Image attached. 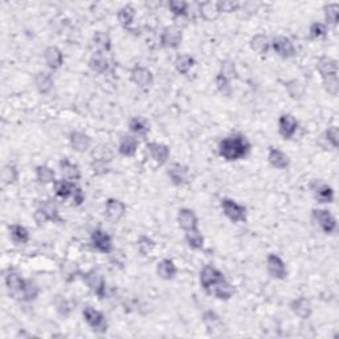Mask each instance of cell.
I'll list each match as a JSON object with an SVG mask.
<instances>
[{"label":"cell","instance_id":"6da1fadb","mask_svg":"<svg viewBox=\"0 0 339 339\" xmlns=\"http://www.w3.org/2000/svg\"><path fill=\"white\" fill-rule=\"evenodd\" d=\"M251 150V145L243 135L227 137L219 143V154L225 161H239L247 157Z\"/></svg>","mask_w":339,"mask_h":339},{"label":"cell","instance_id":"7a4b0ae2","mask_svg":"<svg viewBox=\"0 0 339 339\" xmlns=\"http://www.w3.org/2000/svg\"><path fill=\"white\" fill-rule=\"evenodd\" d=\"M221 208L225 216L231 221L234 222H240V221H245L247 219V208L244 205L239 204L232 199H222L221 200Z\"/></svg>","mask_w":339,"mask_h":339},{"label":"cell","instance_id":"3957f363","mask_svg":"<svg viewBox=\"0 0 339 339\" xmlns=\"http://www.w3.org/2000/svg\"><path fill=\"white\" fill-rule=\"evenodd\" d=\"M6 285H7L8 293L12 298L24 299V293L27 288V280L22 278L15 272H10L6 277Z\"/></svg>","mask_w":339,"mask_h":339},{"label":"cell","instance_id":"277c9868","mask_svg":"<svg viewBox=\"0 0 339 339\" xmlns=\"http://www.w3.org/2000/svg\"><path fill=\"white\" fill-rule=\"evenodd\" d=\"M82 315H84V319L86 321V323L94 331L105 332L107 330V322H106L103 314L101 311H98V310L93 309L90 306L85 307L84 311H82Z\"/></svg>","mask_w":339,"mask_h":339},{"label":"cell","instance_id":"5b68a950","mask_svg":"<svg viewBox=\"0 0 339 339\" xmlns=\"http://www.w3.org/2000/svg\"><path fill=\"white\" fill-rule=\"evenodd\" d=\"M313 219L324 234H332L336 230V220L326 209H313Z\"/></svg>","mask_w":339,"mask_h":339},{"label":"cell","instance_id":"8992f818","mask_svg":"<svg viewBox=\"0 0 339 339\" xmlns=\"http://www.w3.org/2000/svg\"><path fill=\"white\" fill-rule=\"evenodd\" d=\"M91 244L101 253H110L113 251V241L111 237L102 230H94L91 232Z\"/></svg>","mask_w":339,"mask_h":339},{"label":"cell","instance_id":"52a82bcc","mask_svg":"<svg viewBox=\"0 0 339 339\" xmlns=\"http://www.w3.org/2000/svg\"><path fill=\"white\" fill-rule=\"evenodd\" d=\"M266 268L268 272L273 278L277 280H284L288 276V270H286V265L282 261L281 257L277 255H269L266 259Z\"/></svg>","mask_w":339,"mask_h":339},{"label":"cell","instance_id":"ba28073f","mask_svg":"<svg viewBox=\"0 0 339 339\" xmlns=\"http://www.w3.org/2000/svg\"><path fill=\"white\" fill-rule=\"evenodd\" d=\"M222 278H224V274H222L219 269H216L215 266L207 265L203 268V270H201L200 284L208 292L213 285L217 284V282L221 281Z\"/></svg>","mask_w":339,"mask_h":339},{"label":"cell","instance_id":"9c48e42d","mask_svg":"<svg viewBox=\"0 0 339 339\" xmlns=\"http://www.w3.org/2000/svg\"><path fill=\"white\" fill-rule=\"evenodd\" d=\"M298 129V122L292 114H282L278 120V132L284 139H290L294 137Z\"/></svg>","mask_w":339,"mask_h":339},{"label":"cell","instance_id":"30bf717a","mask_svg":"<svg viewBox=\"0 0 339 339\" xmlns=\"http://www.w3.org/2000/svg\"><path fill=\"white\" fill-rule=\"evenodd\" d=\"M272 47H273L274 52L284 59H289V57H293L295 55L294 45H293L292 40L289 37H274L273 41H272Z\"/></svg>","mask_w":339,"mask_h":339},{"label":"cell","instance_id":"8fae6325","mask_svg":"<svg viewBox=\"0 0 339 339\" xmlns=\"http://www.w3.org/2000/svg\"><path fill=\"white\" fill-rule=\"evenodd\" d=\"M84 281L89 286L91 292L97 294L99 298H103L106 294V284L103 281L102 276H99L95 272H89V273L84 274Z\"/></svg>","mask_w":339,"mask_h":339},{"label":"cell","instance_id":"7c38bea8","mask_svg":"<svg viewBox=\"0 0 339 339\" xmlns=\"http://www.w3.org/2000/svg\"><path fill=\"white\" fill-rule=\"evenodd\" d=\"M125 212H126V205H125L121 200H117V199H109V200L106 201L105 215L111 222L120 221V220L125 216Z\"/></svg>","mask_w":339,"mask_h":339},{"label":"cell","instance_id":"4fadbf2b","mask_svg":"<svg viewBox=\"0 0 339 339\" xmlns=\"http://www.w3.org/2000/svg\"><path fill=\"white\" fill-rule=\"evenodd\" d=\"M182 43V30L178 27H167L164 28L161 36V44L164 48H178Z\"/></svg>","mask_w":339,"mask_h":339},{"label":"cell","instance_id":"5bb4252c","mask_svg":"<svg viewBox=\"0 0 339 339\" xmlns=\"http://www.w3.org/2000/svg\"><path fill=\"white\" fill-rule=\"evenodd\" d=\"M147 150H149L151 158H153L154 161L157 162L159 166H162V164H164L168 161V157H170V149H168V146L163 145V143L157 142L147 143Z\"/></svg>","mask_w":339,"mask_h":339},{"label":"cell","instance_id":"9a60e30c","mask_svg":"<svg viewBox=\"0 0 339 339\" xmlns=\"http://www.w3.org/2000/svg\"><path fill=\"white\" fill-rule=\"evenodd\" d=\"M178 222L179 227L187 231L197 230V217L195 215V212L188 208H182L178 213Z\"/></svg>","mask_w":339,"mask_h":339},{"label":"cell","instance_id":"2e32d148","mask_svg":"<svg viewBox=\"0 0 339 339\" xmlns=\"http://www.w3.org/2000/svg\"><path fill=\"white\" fill-rule=\"evenodd\" d=\"M208 293H211V294L215 295L216 298L227 301V299H230L234 297L235 288L225 280V278H222V280L219 281L217 284L213 285V286L208 290Z\"/></svg>","mask_w":339,"mask_h":339},{"label":"cell","instance_id":"e0dca14e","mask_svg":"<svg viewBox=\"0 0 339 339\" xmlns=\"http://www.w3.org/2000/svg\"><path fill=\"white\" fill-rule=\"evenodd\" d=\"M153 73L143 66H137L132 70V81L141 88H146L153 84Z\"/></svg>","mask_w":339,"mask_h":339},{"label":"cell","instance_id":"ac0fdd59","mask_svg":"<svg viewBox=\"0 0 339 339\" xmlns=\"http://www.w3.org/2000/svg\"><path fill=\"white\" fill-rule=\"evenodd\" d=\"M44 59L47 65L53 70L61 68V65L64 64L62 52L57 47H48L44 51Z\"/></svg>","mask_w":339,"mask_h":339},{"label":"cell","instance_id":"d6986e66","mask_svg":"<svg viewBox=\"0 0 339 339\" xmlns=\"http://www.w3.org/2000/svg\"><path fill=\"white\" fill-rule=\"evenodd\" d=\"M70 145H72L74 151L85 153L90 147L91 138L82 132H73L70 134Z\"/></svg>","mask_w":339,"mask_h":339},{"label":"cell","instance_id":"ffe728a7","mask_svg":"<svg viewBox=\"0 0 339 339\" xmlns=\"http://www.w3.org/2000/svg\"><path fill=\"white\" fill-rule=\"evenodd\" d=\"M268 159H269V163L273 167L278 168V170H285L290 164V159H289L288 155L282 153L281 150L274 149V147H270L269 154H268Z\"/></svg>","mask_w":339,"mask_h":339},{"label":"cell","instance_id":"44dd1931","mask_svg":"<svg viewBox=\"0 0 339 339\" xmlns=\"http://www.w3.org/2000/svg\"><path fill=\"white\" fill-rule=\"evenodd\" d=\"M60 171H61L62 178L70 180V182L78 180L81 178V172L78 167L66 158L61 159V162H60Z\"/></svg>","mask_w":339,"mask_h":339},{"label":"cell","instance_id":"7402d4cb","mask_svg":"<svg viewBox=\"0 0 339 339\" xmlns=\"http://www.w3.org/2000/svg\"><path fill=\"white\" fill-rule=\"evenodd\" d=\"M138 149V139L133 135H124L120 142V153L124 157H134Z\"/></svg>","mask_w":339,"mask_h":339},{"label":"cell","instance_id":"603a6c76","mask_svg":"<svg viewBox=\"0 0 339 339\" xmlns=\"http://www.w3.org/2000/svg\"><path fill=\"white\" fill-rule=\"evenodd\" d=\"M317 69L323 78L328 76H335V74H338V64L331 57H322L318 61Z\"/></svg>","mask_w":339,"mask_h":339},{"label":"cell","instance_id":"cb8c5ba5","mask_svg":"<svg viewBox=\"0 0 339 339\" xmlns=\"http://www.w3.org/2000/svg\"><path fill=\"white\" fill-rule=\"evenodd\" d=\"M89 66H90V69L93 72H95V73L102 74L109 70V60L106 59V56L103 53L97 52L89 60Z\"/></svg>","mask_w":339,"mask_h":339},{"label":"cell","instance_id":"d4e9b609","mask_svg":"<svg viewBox=\"0 0 339 339\" xmlns=\"http://www.w3.org/2000/svg\"><path fill=\"white\" fill-rule=\"evenodd\" d=\"M176 272H178V269H176L175 264L172 263L171 260L164 259L158 263L157 273L163 280H172V278L175 277Z\"/></svg>","mask_w":339,"mask_h":339},{"label":"cell","instance_id":"484cf974","mask_svg":"<svg viewBox=\"0 0 339 339\" xmlns=\"http://www.w3.org/2000/svg\"><path fill=\"white\" fill-rule=\"evenodd\" d=\"M168 176L171 179V182L176 186H182L187 182L188 179V170L184 166H180V164H174L170 170H168Z\"/></svg>","mask_w":339,"mask_h":339},{"label":"cell","instance_id":"4316f807","mask_svg":"<svg viewBox=\"0 0 339 339\" xmlns=\"http://www.w3.org/2000/svg\"><path fill=\"white\" fill-rule=\"evenodd\" d=\"M292 310L299 318L306 319V318L310 317V314H311V303H310V301L307 298L301 297V298L293 301Z\"/></svg>","mask_w":339,"mask_h":339},{"label":"cell","instance_id":"83f0119b","mask_svg":"<svg viewBox=\"0 0 339 339\" xmlns=\"http://www.w3.org/2000/svg\"><path fill=\"white\" fill-rule=\"evenodd\" d=\"M10 234H11L12 240L19 244H27L30 241V232L26 227L20 225V224H12L10 227Z\"/></svg>","mask_w":339,"mask_h":339},{"label":"cell","instance_id":"f1b7e54d","mask_svg":"<svg viewBox=\"0 0 339 339\" xmlns=\"http://www.w3.org/2000/svg\"><path fill=\"white\" fill-rule=\"evenodd\" d=\"M74 186L73 182H70V180H66V179H62V180H59V182H55V191L56 195L61 199H68V197L72 196V193H73Z\"/></svg>","mask_w":339,"mask_h":339},{"label":"cell","instance_id":"f546056e","mask_svg":"<svg viewBox=\"0 0 339 339\" xmlns=\"http://www.w3.org/2000/svg\"><path fill=\"white\" fill-rule=\"evenodd\" d=\"M35 84H36L37 90L43 94H47L53 88V78L48 73H37L35 77Z\"/></svg>","mask_w":339,"mask_h":339},{"label":"cell","instance_id":"4dcf8cb0","mask_svg":"<svg viewBox=\"0 0 339 339\" xmlns=\"http://www.w3.org/2000/svg\"><path fill=\"white\" fill-rule=\"evenodd\" d=\"M199 12H200V16L204 20H215L217 16H219V8H217V4L212 3V2H205V3H201L199 6Z\"/></svg>","mask_w":339,"mask_h":339},{"label":"cell","instance_id":"1f68e13d","mask_svg":"<svg viewBox=\"0 0 339 339\" xmlns=\"http://www.w3.org/2000/svg\"><path fill=\"white\" fill-rule=\"evenodd\" d=\"M314 195L319 203H332L334 200V191L327 184H319L314 188Z\"/></svg>","mask_w":339,"mask_h":339},{"label":"cell","instance_id":"d6a6232c","mask_svg":"<svg viewBox=\"0 0 339 339\" xmlns=\"http://www.w3.org/2000/svg\"><path fill=\"white\" fill-rule=\"evenodd\" d=\"M269 39L265 36V35H256L253 39L251 40V48L255 52L260 53V55H263V53H266L268 49H269Z\"/></svg>","mask_w":339,"mask_h":339},{"label":"cell","instance_id":"836d02e7","mask_svg":"<svg viewBox=\"0 0 339 339\" xmlns=\"http://www.w3.org/2000/svg\"><path fill=\"white\" fill-rule=\"evenodd\" d=\"M186 241L187 244H188V247L192 249H201L203 248V244H204V239H203V236H201L200 231L199 230L187 231Z\"/></svg>","mask_w":339,"mask_h":339},{"label":"cell","instance_id":"e575fe53","mask_svg":"<svg viewBox=\"0 0 339 339\" xmlns=\"http://www.w3.org/2000/svg\"><path fill=\"white\" fill-rule=\"evenodd\" d=\"M129 128H130V130L135 135H138V137H146L147 133H149V125L146 124V121L139 117L133 118L130 121V124H129Z\"/></svg>","mask_w":339,"mask_h":339},{"label":"cell","instance_id":"d590c367","mask_svg":"<svg viewBox=\"0 0 339 339\" xmlns=\"http://www.w3.org/2000/svg\"><path fill=\"white\" fill-rule=\"evenodd\" d=\"M55 171L49 168L48 166H39L36 168V178L37 180L43 184H49V183H55Z\"/></svg>","mask_w":339,"mask_h":339},{"label":"cell","instance_id":"8d00e7d4","mask_svg":"<svg viewBox=\"0 0 339 339\" xmlns=\"http://www.w3.org/2000/svg\"><path fill=\"white\" fill-rule=\"evenodd\" d=\"M195 64V60L190 55H180L175 61V68L180 74H187Z\"/></svg>","mask_w":339,"mask_h":339},{"label":"cell","instance_id":"74e56055","mask_svg":"<svg viewBox=\"0 0 339 339\" xmlns=\"http://www.w3.org/2000/svg\"><path fill=\"white\" fill-rule=\"evenodd\" d=\"M19 178L18 170H16L15 166L12 164H7L4 166L3 171H2V182H3L4 186H10V184H14L16 183Z\"/></svg>","mask_w":339,"mask_h":339},{"label":"cell","instance_id":"f35d334b","mask_svg":"<svg viewBox=\"0 0 339 339\" xmlns=\"http://www.w3.org/2000/svg\"><path fill=\"white\" fill-rule=\"evenodd\" d=\"M168 8L172 12L174 18H183L187 16V11H188V3L183 2V0H171L168 3Z\"/></svg>","mask_w":339,"mask_h":339},{"label":"cell","instance_id":"ab89813d","mask_svg":"<svg viewBox=\"0 0 339 339\" xmlns=\"http://www.w3.org/2000/svg\"><path fill=\"white\" fill-rule=\"evenodd\" d=\"M94 45L98 48V52H101V53L109 52L110 47H111V40H110L109 35H106V33H103V32L95 33Z\"/></svg>","mask_w":339,"mask_h":339},{"label":"cell","instance_id":"60d3db41","mask_svg":"<svg viewBox=\"0 0 339 339\" xmlns=\"http://www.w3.org/2000/svg\"><path fill=\"white\" fill-rule=\"evenodd\" d=\"M135 18V10L130 6H125L118 12V20L124 27H129Z\"/></svg>","mask_w":339,"mask_h":339},{"label":"cell","instance_id":"b9f144b4","mask_svg":"<svg viewBox=\"0 0 339 339\" xmlns=\"http://www.w3.org/2000/svg\"><path fill=\"white\" fill-rule=\"evenodd\" d=\"M324 18L327 20L330 24H334L335 26L336 23H338L339 19V6L336 3H331V4H326L324 6Z\"/></svg>","mask_w":339,"mask_h":339},{"label":"cell","instance_id":"7bdbcfd3","mask_svg":"<svg viewBox=\"0 0 339 339\" xmlns=\"http://www.w3.org/2000/svg\"><path fill=\"white\" fill-rule=\"evenodd\" d=\"M41 208L47 212V215L49 216V220L53 222H60L61 221V217L59 215V209L56 207V204L52 200H47L43 203Z\"/></svg>","mask_w":339,"mask_h":339},{"label":"cell","instance_id":"ee69618b","mask_svg":"<svg viewBox=\"0 0 339 339\" xmlns=\"http://www.w3.org/2000/svg\"><path fill=\"white\" fill-rule=\"evenodd\" d=\"M222 77H225L227 80H235L237 78V70L236 66L232 61H224L221 64V72H220Z\"/></svg>","mask_w":339,"mask_h":339},{"label":"cell","instance_id":"f6af8a7d","mask_svg":"<svg viewBox=\"0 0 339 339\" xmlns=\"http://www.w3.org/2000/svg\"><path fill=\"white\" fill-rule=\"evenodd\" d=\"M323 84H324V89H326L330 94L331 95L338 94V89H339L338 74H335V76L324 77Z\"/></svg>","mask_w":339,"mask_h":339},{"label":"cell","instance_id":"bcb514c9","mask_svg":"<svg viewBox=\"0 0 339 339\" xmlns=\"http://www.w3.org/2000/svg\"><path fill=\"white\" fill-rule=\"evenodd\" d=\"M230 82L231 81L227 80L225 77H222L221 74L216 77V85H217V89H219V91L222 95H231L232 88H231Z\"/></svg>","mask_w":339,"mask_h":339},{"label":"cell","instance_id":"7dc6e473","mask_svg":"<svg viewBox=\"0 0 339 339\" xmlns=\"http://www.w3.org/2000/svg\"><path fill=\"white\" fill-rule=\"evenodd\" d=\"M55 305H56L57 311H59L61 315H64V317H66V315L70 313V305H69V302H68V299L61 297V295H59V297L56 298Z\"/></svg>","mask_w":339,"mask_h":339},{"label":"cell","instance_id":"c3c4849f","mask_svg":"<svg viewBox=\"0 0 339 339\" xmlns=\"http://www.w3.org/2000/svg\"><path fill=\"white\" fill-rule=\"evenodd\" d=\"M326 32H327V30H326V26L323 23H314L310 27V36L313 39H321L326 35Z\"/></svg>","mask_w":339,"mask_h":339},{"label":"cell","instance_id":"681fc988","mask_svg":"<svg viewBox=\"0 0 339 339\" xmlns=\"http://www.w3.org/2000/svg\"><path fill=\"white\" fill-rule=\"evenodd\" d=\"M91 168H93V172L95 175H105L109 172V166L106 163V161L103 159H95L93 163H91Z\"/></svg>","mask_w":339,"mask_h":339},{"label":"cell","instance_id":"f907efd6","mask_svg":"<svg viewBox=\"0 0 339 339\" xmlns=\"http://www.w3.org/2000/svg\"><path fill=\"white\" fill-rule=\"evenodd\" d=\"M204 322L209 328L221 327V321H220V318L213 311H207L204 314Z\"/></svg>","mask_w":339,"mask_h":339},{"label":"cell","instance_id":"816d5d0a","mask_svg":"<svg viewBox=\"0 0 339 339\" xmlns=\"http://www.w3.org/2000/svg\"><path fill=\"white\" fill-rule=\"evenodd\" d=\"M286 88H288L289 93H290V95H292L293 98H301V95H302L303 93V88L298 81L294 80L292 81V82H289V84L286 85Z\"/></svg>","mask_w":339,"mask_h":339},{"label":"cell","instance_id":"f5cc1de1","mask_svg":"<svg viewBox=\"0 0 339 339\" xmlns=\"http://www.w3.org/2000/svg\"><path fill=\"white\" fill-rule=\"evenodd\" d=\"M217 4V8H219V12H234L239 10L240 4L237 2H230V0H225V2H219Z\"/></svg>","mask_w":339,"mask_h":339},{"label":"cell","instance_id":"db71d44e","mask_svg":"<svg viewBox=\"0 0 339 339\" xmlns=\"http://www.w3.org/2000/svg\"><path fill=\"white\" fill-rule=\"evenodd\" d=\"M326 138L330 143H331L334 147H338L339 145V133L338 128L336 126H330V128L326 130Z\"/></svg>","mask_w":339,"mask_h":339},{"label":"cell","instance_id":"11a10c76","mask_svg":"<svg viewBox=\"0 0 339 339\" xmlns=\"http://www.w3.org/2000/svg\"><path fill=\"white\" fill-rule=\"evenodd\" d=\"M33 219H35V221L37 222V225L39 227L45 224L47 221H51V220H49V216L47 215V212H45L41 207L37 208L36 212L33 213Z\"/></svg>","mask_w":339,"mask_h":339},{"label":"cell","instance_id":"9f6ffc18","mask_svg":"<svg viewBox=\"0 0 339 339\" xmlns=\"http://www.w3.org/2000/svg\"><path fill=\"white\" fill-rule=\"evenodd\" d=\"M138 248L139 251H141V253L147 255V253H150L151 249L154 248V243L150 240V239H147V237H142L138 243Z\"/></svg>","mask_w":339,"mask_h":339},{"label":"cell","instance_id":"6f0895ef","mask_svg":"<svg viewBox=\"0 0 339 339\" xmlns=\"http://www.w3.org/2000/svg\"><path fill=\"white\" fill-rule=\"evenodd\" d=\"M72 199H73V205H76V207L81 205L85 201V193H84V191L81 190L80 187L76 186V188H74L73 193H72Z\"/></svg>","mask_w":339,"mask_h":339}]
</instances>
